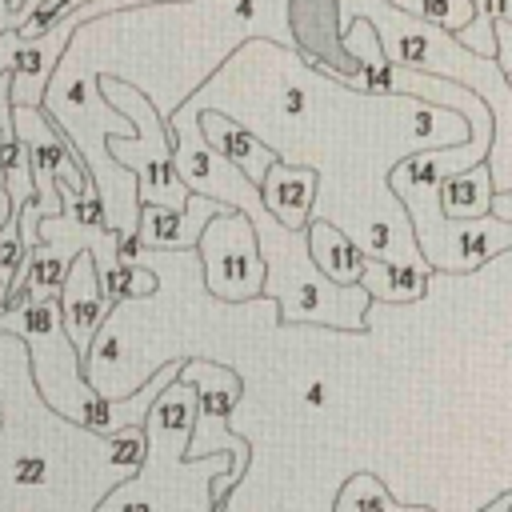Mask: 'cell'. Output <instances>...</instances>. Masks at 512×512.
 Returning <instances> with one entry per match:
<instances>
[{
	"instance_id": "16",
	"label": "cell",
	"mask_w": 512,
	"mask_h": 512,
	"mask_svg": "<svg viewBox=\"0 0 512 512\" xmlns=\"http://www.w3.org/2000/svg\"><path fill=\"white\" fill-rule=\"evenodd\" d=\"M24 256H28V248L20 244V228H16V220H8L0 228V292H8L16 284Z\"/></svg>"
},
{
	"instance_id": "13",
	"label": "cell",
	"mask_w": 512,
	"mask_h": 512,
	"mask_svg": "<svg viewBox=\"0 0 512 512\" xmlns=\"http://www.w3.org/2000/svg\"><path fill=\"white\" fill-rule=\"evenodd\" d=\"M436 196H440V216H444V220H452V224L484 220L488 208H492V196H496L488 164L480 160V164H472V168H464V172L444 176Z\"/></svg>"
},
{
	"instance_id": "12",
	"label": "cell",
	"mask_w": 512,
	"mask_h": 512,
	"mask_svg": "<svg viewBox=\"0 0 512 512\" xmlns=\"http://www.w3.org/2000/svg\"><path fill=\"white\" fill-rule=\"evenodd\" d=\"M428 264L424 260H384V256H364V272H360V288L368 292V300H388V304H408L420 300L428 292Z\"/></svg>"
},
{
	"instance_id": "6",
	"label": "cell",
	"mask_w": 512,
	"mask_h": 512,
	"mask_svg": "<svg viewBox=\"0 0 512 512\" xmlns=\"http://www.w3.org/2000/svg\"><path fill=\"white\" fill-rule=\"evenodd\" d=\"M192 252L200 256L204 288L216 300L240 304V300L260 296L268 264H264V252H260V236H256V228L244 212L224 208L220 216H212Z\"/></svg>"
},
{
	"instance_id": "11",
	"label": "cell",
	"mask_w": 512,
	"mask_h": 512,
	"mask_svg": "<svg viewBox=\"0 0 512 512\" xmlns=\"http://www.w3.org/2000/svg\"><path fill=\"white\" fill-rule=\"evenodd\" d=\"M364 248L332 220H308V260L332 288H352L364 272Z\"/></svg>"
},
{
	"instance_id": "17",
	"label": "cell",
	"mask_w": 512,
	"mask_h": 512,
	"mask_svg": "<svg viewBox=\"0 0 512 512\" xmlns=\"http://www.w3.org/2000/svg\"><path fill=\"white\" fill-rule=\"evenodd\" d=\"M492 36H496V56H492V64L500 68V76H504L508 88H512V20H496V24H492Z\"/></svg>"
},
{
	"instance_id": "14",
	"label": "cell",
	"mask_w": 512,
	"mask_h": 512,
	"mask_svg": "<svg viewBox=\"0 0 512 512\" xmlns=\"http://www.w3.org/2000/svg\"><path fill=\"white\" fill-rule=\"evenodd\" d=\"M388 4H392L396 12H404V16L420 20V24H428V28L448 32V36H456V32L476 16L472 0H388Z\"/></svg>"
},
{
	"instance_id": "9",
	"label": "cell",
	"mask_w": 512,
	"mask_h": 512,
	"mask_svg": "<svg viewBox=\"0 0 512 512\" xmlns=\"http://www.w3.org/2000/svg\"><path fill=\"white\" fill-rule=\"evenodd\" d=\"M316 188H320L316 168L276 160L260 180V204L280 228L304 232L308 220H312V208H316Z\"/></svg>"
},
{
	"instance_id": "20",
	"label": "cell",
	"mask_w": 512,
	"mask_h": 512,
	"mask_svg": "<svg viewBox=\"0 0 512 512\" xmlns=\"http://www.w3.org/2000/svg\"><path fill=\"white\" fill-rule=\"evenodd\" d=\"M12 220V204H8V192H4V176H0V228ZM0 308H4V292H0Z\"/></svg>"
},
{
	"instance_id": "8",
	"label": "cell",
	"mask_w": 512,
	"mask_h": 512,
	"mask_svg": "<svg viewBox=\"0 0 512 512\" xmlns=\"http://www.w3.org/2000/svg\"><path fill=\"white\" fill-rule=\"evenodd\" d=\"M220 212H224V204L212 196H200V192H188V204L180 212L160 208V204H140L136 244L144 252H192L204 224Z\"/></svg>"
},
{
	"instance_id": "18",
	"label": "cell",
	"mask_w": 512,
	"mask_h": 512,
	"mask_svg": "<svg viewBox=\"0 0 512 512\" xmlns=\"http://www.w3.org/2000/svg\"><path fill=\"white\" fill-rule=\"evenodd\" d=\"M0 132H12V76L0 72Z\"/></svg>"
},
{
	"instance_id": "1",
	"label": "cell",
	"mask_w": 512,
	"mask_h": 512,
	"mask_svg": "<svg viewBox=\"0 0 512 512\" xmlns=\"http://www.w3.org/2000/svg\"><path fill=\"white\" fill-rule=\"evenodd\" d=\"M144 460V428L96 436L56 416L28 348L0 332V512H92Z\"/></svg>"
},
{
	"instance_id": "15",
	"label": "cell",
	"mask_w": 512,
	"mask_h": 512,
	"mask_svg": "<svg viewBox=\"0 0 512 512\" xmlns=\"http://www.w3.org/2000/svg\"><path fill=\"white\" fill-rule=\"evenodd\" d=\"M100 288H104L108 304L120 308V304H128V300L152 296V292L160 288V276H156L152 268H144V264H112L108 272H100Z\"/></svg>"
},
{
	"instance_id": "10",
	"label": "cell",
	"mask_w": 512,
	"mask_h": 512,
	"mask_svg": "<svg viewBox=\"0 0 512 512\" xmlns=\"http://www.w3.org/2000/svg\"><path fill=\"white\" fill-rule=\"evenodd\" d=\"M200 132H204V144L216 152V156H224L248 184H256L260 188V180H264V172L280 160L260 136H252L248 128H240L236 120H228L224 112H212V108H200Z\"/></svg>"
},
{
	"instance_id": "7",
	"label": "cell",
	"mask_w": 512,
	"mask_h": 512,
	"mask_svg": "<svg viewBox=\"0 0 512 512\" xmlns=\"http://www.w3.org/2000/svg\"><path fill=\"white\" fill-rule=\"evenodd\" d=\"M56 308H60V324L84 364V356H92V340L96 332L104 328V320L112 316V304L100 288V272H96V260L92 252H76L68 260V272H64V284L56 292Z\"/></svg>"
},
{
	"instance_id": "19",
	"label": "cell",
	"mask_w": 512,
	"mask_h": 512,
	"mask_svg": "<svg viewBox=\"0 0 512 512\" xmlns=\"http://www.w3.org/2000/svg\"><path fill=\"white\" fill-rule=\"evenodd\" d=\"M488 216H496V220H508V224H512V192H496V196H492Z\"/></svg>"
},
{
	"instance_id": "21",
	"label": "cell",
	"mask_w": 512,
	"mask_h": 512,
	"mask_svg": "<svg viewBox=\"0 0 512 512\" xmlns=\"http://www.w3.org/2000/svg\"><path fill=\"white\" fill-rule=\"evenodd\" d=\"M320 400H324V388H320V380H316V384L308 388V404H320Z\"/></svg>"
},
{
	"instance_id": "4",
	"label": "cell",
	"mask_w": 512,
	"mask_h": 512,
	"mask_svg": "<svg viewBox=\"0 0 512 512\" xmlns=\"http://www.w3.org/2000/svg\"><path fill=\"white\" fill-rule=\"evenodd\" d=\"M96 88H100V96H104L108 108H116L120 116H128L136 124L132 136H104V152L112 160H120L124 172L136 176V200L180 212L188 204V188L180 184V176L172 168L168 124L160 120V112L152 108V100L140 88H132V84L116 80V76L112 80L100 76Z\"/></svg>"
},
{
	"instance_id": "2",
	"label": "cell",
	"mask_w": 512,
	"mask_h": 512,
	"mask_svg": "<svg viewBox=\"0 0 512 512\" xmlns=\"http://www.w3.org/2000/svg\"><path fill=\"white\" fill-rule=\"evenodd\" d=\"M0 332H12L28 348V368H32V384H36L40 400L56 416H64V420H72L96 436L144 428L152 400L180 376V364H184V356H176V360L160 364L136 392L112 400V396H100L84 380V364H80V356H76V348L60 324L56 296H32L28 304L0 312Z\"/></svg>"
},
{
	"instance_id": "5",
	"label": "cell",
	"mask_w": 512,
	"mask_h": 512,
	"mask_svg": "<svg viewBox=\"0 0 512 512\" xmlns=\"http://www.w3.org/2000/svg\"><path fill=\"white\" fill-rule=\"evenodd\" d=\"M176 380L192 384V392H196V420L188 432L184 460H200V456H216V452L232 456V472L228 476L220 472L212 480V500L224 504L228 492L236 488L240 472L248 468V444L240 436H232V428H228V412L240 400V380H236V372H228L224 364H216L208 356H184Z\"/></svg>"
},
{
	"instance_id": "3",
	"label": "cell",
	"mask_w": 512,
	"mask_h": 512,
	"mask_svg": "<svg viewBox=\"0 0 512 512\" xmlns=\"http://www.w3.org/2000/svg\"><path fill=\"white\" fill-rule=\"evenodd\" d=\"M196 420V392L192 384L172 380L144 416V460L140 468L120 480L92 512H220L224 504L212 500V480L232 472V456H200L184 460L188 432Z\"/></svg>"
},
{
	"instance_id": "22",
	"label": "cell",
	"mask_w": 512,
	"mask_h": 512,
	"mask_svg": "<svg viewBox=\"0 0 512 512\" xmlns=\"http://www.w3.org/2000/svg\"><path fill=\"white\" fill-rule=\"evenodd\" d=\"M80 4H88V0H76V8H80Z\"/></svg>"
}]
</instances>
